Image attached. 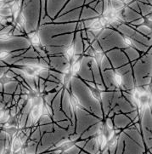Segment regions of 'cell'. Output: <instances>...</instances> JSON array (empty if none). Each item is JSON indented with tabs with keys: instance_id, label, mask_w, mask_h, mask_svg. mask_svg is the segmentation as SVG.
Listing matches in <instances>:
<instances>
[{
	"instance_id": "1",
	"label": "cell",
	"mask_w": 152,
	"mask_h": 154,
	"mask_svg": "<svg viewBox=\"0 0 152 154\" xmlns=\"http://www.w3.org/2000/svg\"><path fill=\"white\" fill-rule=\"evenodd\" d=\"M131 64L135 87L150 85L151 83V47L148 49L146 53H141L140 58Z\"/></svg>"
},
{
	"instance_id": "2",
	"label": "cell",
	"mask_w": 152,
	"mask_h": 154,
	"mask_svg": "<svg viewBox=\"0 0 152 154\" xmlns=\"http://www.w3.org/2000/svg\"><path fill=\"white\" fill-rule=\"evenodd\" d=\"M74 108H75V116H76L75 133L77 134L81 135L90 126L100 121L99 118L90 113L87 110L82 108L80 106H77Z\"/></svg>"
},
{
	"instance_id": "3",
	"label": "cell",
	"mask_w": 152,
	"mask_h": 154,
	"mask_svg": "<svg viewBox=\"0 0 152 154\" xmlns=\"http://www.w3.org/2000/svg\"><path fill=\"white\" fill-rule=\"evenodd\" d=\"M140 116L141 135L145 149L152 152V133H151V106H147L143 110Z\"/></svg>"
},
{
	"instance_id": "4",
	"label": "cell",
	"mask_w": 152,
	"mask_h": 154,
	"mask_svg": "<svg viewBox=\"0 0 152 154\" xmlns=\"http://www.w3.org/2000/svg\"><path fill=\"white\" fill-rule=\"evenodd\" d=\"M120 134L123 137V141H124V150H123V154H144L146 151L145 147L144 146L139 145L135 140L128 137L127 134L124 132L120 133Z\"/></svg>"
},
{
	"instance_id": "5",
	"label": "cell",
	"mask_w": 152,
	"mask_h": 154,
	"mask_svg": "<svg viewBox=\"0 0 152 154\" xmlns=\"http://www.w3.org/2000/svg\"><path fill=\"white\" fill-rule=\"evenodd\" d=\"M105 54L108 57L109 60L111 61V64L112 66L113 69H117L122 66L130 63L127 55H125V53L121 50L117 49V50H109Z\"/></svg>"
},
{
	"instance_id": "6",
	"label": "cell",
	"mask_w": 152,
	"mask_h": 154,
	"mask_svg": "<svg viewBox=\"0 0 152 154\" xmlns=\"http://www.w3.org/2000/svg\"><path fill=\"white\" fill-rule=\"evenodd\" d=\"M91 59L92 57L85 56L84 55L81 56V66L76 76L83 81H93L92 72L89 66Z\"/></svg>"
},
{
	"instance_id": "7",
	"label": "cell",
	"mask_w": 152,
	"mask_h": 154,
	"mask_svg": "<svg viewBox=\"0 0 152 154\" xmlns=\"http://www.w3.org/2000/svg\"><path fill=\"white\" fill-rule=\"evenodd\" d=\"M90 69L92 72V76H93V79L94 84L96 85V89L99 90V91H105V86L104 85L103 80H102V76H101V71L99 69V66L97 64V62L94 60L93 58L91 59L90 60Z\"/></svg>"
},
{
	"instance_id": "8",
	"label": "cell",
	"mask_w": 152,
	"mask_h": 154,
	"mask_svg": "<svg viewBox=\"0 0 152 154\" xmlns=\"http://www.w3.org/2000/svg\"><path fill=\"white\" fill-rule=\"evenodd\" d=\"M71 91L67 89H63L62 92V100H61V110L64 113L71 119Z\"/></svg>"
},
{
	"instance_id": "9",
	"label": "cell",
	"mask_w": 152,
	"mask_h": 154,
	"mask_svg": "<svg viewBox=\"0 0 152 154\" xmlns=\"http://www.w3.org/2000/svg\"><path fill=\"white\" fill-rule=\"evenodd\" d=\"M114 74L115 71L114 69H108L101 71V76H102V80L106 90L110 91H114L117 90V87L114 83Z\"/></svg>"
},
{
	"instance_id": "10",
	"label": "cell",
	"mask_w": 152,
	"mask_h": 154,
	"mask_svg": "<svg viewBox=\"0 0 152 154\" xmlns=\"http://www.w3.org/2000/svg\"><path fill=\"white\" fill-rule=\"evenodd\" d=\"M135 88L134 77L132 74V70L128 72L127 73L122 75V87L121 90H125L132 94V90Z\"/></svg>"
},
{
	"instance_id": "11",
	"label": "cell",
	"mask_w": 152,
	"mask_h": 154,
	"mask_svg": "<svg viewBox=\"0 0 152 154\" xmlns=\"http://www.w3.org/2000/svg\"><path fill=\"white\" fill-rule=\"evenodd\" d=\"M113 92L114 91H110V90H105V91L101 92L100 105H101V108H102L104 119L106 118L107 113L111 110V98H112Z\"/></svg>"
},
{
	"instance_id": "12",
	"label": "cell",
	"mask_w": 152,
	"mask_h": 154,
	"mask_svg": "<svg viewBox=\"0 0 152 154\" xmlns=\"http://www.w3.org/2000/svg\"><path fill=\"white\" fill-rule=\"evenodd\" d=\"M114 129H119L121 130L128 128L130 124H132L131 120L128 119V117L124 113H117L112 118Z\"/></svg>"
},
{
	"instance_id": "13",
	"label": "cell",
	"mask_w": 152,
	"mask_h": 154,
	"mask_svg": "<svg viewBox=\"0 0 152 154\" xmlns=\"http://www.w3.org/2000/svg\"><path fill=\"white\" fill-rule=\"evenodd\" d=\"M104 125V121L103 120H100L99 121L98 123L93 124L92 126H90L89 128L86 129L83 134H81L80 136V139L82 140H88L91 137L93 136H96L97 134L99 133H101V130L103 128Z\"/></svg>"
},
{
	"instance_id": "14",
	"label": "cell",
	"mask_w": 152,
	"mask_h": 154,
	"mask_svg": "<svg viewBox=\"0 0 152 154\" xmlns=\"http://www.w3.org/2000/svg\"><path fill=\"white\" fill-rule=\"evenodd\" d=\"M83 151L89 154H100V150L98 142L96 140V137L93 136L87 140V142L83 148Z\"/></svg>"
},
{
	"instance_id": "15",
	"label": "cell",
	"mask_w": 152,
	"mask_h": 154,
	"mask_svg": "<svg viewBox=\"0 0 152 154\" xmlns=\"http://www.w3.org/2000/svg\"><path fill=\"white\" fill-rule=\"evenodd\" d=\"M123 52L125 53V55H127V57H128L130 63L135 62L141 56V53L139 51H138L136 49L132 48V47H127V48L123 49Z\"/></svg>"
},
{
	"instance_id": "16",
	"label": "cell",
	"mask_w": 152,
	"mask_h": 154,
	"mask_svg": "<svg viewBox=\"0 0 152 154\" xmlns=\"http://www.w3.org/2000/svg\"><path fill=\"white\" fill-rule=\"evenodd\" d=\"M117 106L119 107V109H120V111H121V112H122V113H124V114H127V113H128L129 112H131V111H132V110H134V108L132 106V105L130 104L128 101H127L123 95L118 99Z\"/></svg>"
},
{
	"instance_id": "17",
	"label": "cell",
	"mask_w": 152,
	"mask_h": 154,
	"mask_svg": "<svg viewBox=\"0 0 152 154\" xmlns=\"http://www.w3.org/2000/svg\"><path fill=\"white\" fill-rule=\"evenodd\" d=\"M38 144L32 140H28L27 142L23 146V150H24L25 154H37V148H38Z\"/></svg>"
},
{
	"instance_id": "18",
	"label": "cell",
	"mask_w": 152,
	"mask_h": 154,
	"mask_svg": "<svg viewBox=\"0 0 152 154\" xmlns=\"http://www.w3.org/2000/svg\"><path fill=\"white\" fill-rule=\"evenodd\" d=\"M62 92L63 90H59V92H57V94L55 95V97L54 100H52L51 102V108L53 110V112L55 111H58V110L61 109V100H62Z\"/></svg>"
},
{
	"instance_id": "19",
	"label": "cell",
	"mask_w": 152,
	"mask_h": 154,
	"mask_svg": "<svg viewBox=\"0 0 152 154\" xmlns=\"http://www.w3.org/2000/svg\"><path fill=\"white\" fill-rule=\"evenodd\" d=\"M23 147V145L21 144L20 139L17 135L14 136L11 140H10V150L12 153H15L16 152H18Z\"/></svg>"
},
{
	"instance_id": "20",
	"label": "cell",
	"mask_w": 152,
	"mask_h": 154,
	"mask_svg": "<svg viewBox=\"0 0 152 154\" xmlns=\"http://www.w3.org/2000/svg\"><path fill=\"white\" fill-rule=\"evenodd\" d=\"M28 38H29L30 44L32 46L41 45V38H40L39 33L38 32H33L28 33Z\"/></svg>"
},
{
	"instance_id": "21",
	"label": "cell",
	"mask_w": 152,
	"mask_h": 154,
	"mask_svg": "<svg viewBox=\"0 0 152 154\" xmlns=\"http://www.w3.org/2000/svg\"><path fill=\"white\" fill-rule=\"evenodd\" d=\"M52 119H53L54 123H57V122H59V121H63V120L69 119L67 118V116L65 114L64 112L60 109L53 112Z\"/></svg>"
},
{
	"instance_id": "22",
	"label": "cell",
	"mask_w": 152,
	"mask_h": 154,
	"mask_svg": "<svg viewBox=\"0 0 152 154\" xmlns=\"http://www.w3.org/2000/svg\"><path fill=\"white\" fill-rule=\"evenodd\" d=\"M99 69L100 71H105V70H108V69H113L112 66L111 64V61L109 60L108 57L105 55V54L104 55L102 60L100 61V63L99 65Z\"/></svg>"
},
{
	"instance_id": "23",
	"label": "cell",
	"mask_w": 152,
	"mask_h": 154,
	"mask_svg": "<svg viewBox=\"0 0 152 154\" xmlns=\"http://www.w3.org/2000/svg\"><path fill=\"white\" fill-rule=\"evenodd\" d=\"M111 8L114 10H121L125 8V5L121 0H110Z\"/></svg>"
},
{
	"instance_id": "24",
	"label": "cell",
	"mask_w": 152,
	"mask_h": 154,
	"mask_svg": "<svg viewBox=\"0 0 152 154\" xmlns=\"http://www.w3.org/2000/svg\"><path fill=\"white\" fill-rule=\"evenodd\" d=\"M56 94H57V92L54 90V91H51V92L44 93V94H42V97H43L44 101L45 102V103H47V104H49V105H51V102H52V100H53L54 97H55Z\"/></svg>"
},
{
	"instance_id": "25",
	"label": "cell",
	"mask_w": 152,
	"mask_h": 154,
	"mask_svg": "<svg viewBox=\"0 0 152 154\" xmlns=\"http://www.w3.org/2000/svg\"><path fill=\"white\" fill-rule=\"evenodd\" d=\"M41 138H42V134H41L38 126H37V128L33 131H32V134L30 135L29 140H33L37 143H39Z\"/></svg>"
},
{
	"instance_id": "26",
	"label": "cell",
	"mask_w": 152,
	"mask_h": 154,
	"mask_svg": "<svg viewBox=\"0 0 152 154\" xmlns=\"http://www.w3.org/2000/svg\"><path fill=\"white\" fill-rule=\"evenodd\" d=\"M38 128H39L41 134L43 135L45 133H49V132H52L54 130V123L43 124V125H38Z\"/></svg>"
},
{
	"instance_id": "27",
	"label": "cell",
	"mask_w": 152,
	"mask_h": 154,
	"mask_svg": "<svg viewBox=\"0 0 152 154\" xmlns=\"http://www.w3.org/2000/svg\"><path fill=\"white\" fill-rule=\"evenodd\" d=\"M132 66L131 63H128V64L124 65V66H122L118 67L117 69H114V71H115L116 72L119 73L120 75H123L125 74V73H127L129 71H131V70H132Z\"/></svg>"
},
{
	"instance_id": "28",
	"label": "cell",
	"mask_w": 152,
	"mask_h": 154,
	"mask_svg": "<svg viewBox=\"0 0 152 154\" xmlns=\"http://www.w3.org/2000/svg\"><path fill=\"white\" fill-rule=\"evenodd\" d=\"M51 123H54L51 116H49V114L41 115L39 120H38V125H43V124H51Z\"/></svg>"
},
{
	"instance_id": "29",
	"label": "cell",
	"mask_w": 152,
	"mask_h": 154,
	"mask_svg": "<svg viewBox=\"0 0 152 154\" xmlns=\"http://www.w3.org/2000/svg\"><path fill=\"white\" fill-rule=\"evenodd\" d=\"M59 83H54V82H51L49 80L45 81V89H44V93L47 92H51L55 90V88L57 87Z\"/></svg>"
},
{
	"instance_id": "30",
	"label": "cell",
	"mask_w": 152,
	"mask_h": 154,
	"mask_svg": "<svg viewBox=\"0 0 152 154\" xmlns=\"http://www.w3.org/2000/svg\"><path fill=\"white\" fill-rule=\"evenodd\" d=\"M22 70L24 72L25 77H29V78H33L37 76V73L34 69L32 66H22Z\"/></svg>"
},
{
	"instance_id": "31",
	"label": "cell",
	"mask_w": 152,
	"mask_h": 154,
	"mask_svg": "<svg viewBox=\"0 0 152 154\" xmlns=\"http://www.w3.org/2000/svg\"><path fill=\"white\" fill-rule=\"evenodd\" d=\"M24 79V82L28 85L29 89L31 90H37V86L35 85V81H34V78H29V77H24L23 78Z\"/></svg>"
},
{
	"instance_id": "32",
	"label": "cell",
	"mask_w": 152,
	"mask_h": 154,
	"mask_svg": "<svg viewBox=\"0 0 152 154\" xmlns=\"http://www.w3.org/2000/svg\"><path fill=\"white\" fill-rule=\"evenodd\" d=\"M123 150H124V141H123L122 135L119 134L118 135V141H117V147L115 154H123Z\"/></svg>"
},
{
	"instance_id": "33",
	"label": "cell",
	"mask_w": 152,
	"mask_h": 154,
	"mask_svg": "<svg viewBox=\"0 0 152 154\" xmlns=\"http://www.w3.org/2000/svg\"><path fill=\"white\" fill-rule=\"evenodd\" d=\"M49 74L54 77L59 83H62L63 79H64V73L63 72H60L59 71H55V70L49 69Z\"/></svg>"
},
{
	"instance_id": "34",
	"label": "cell",
	"mask_w": 152,
	"mask_h": 154,
	"mask_svg": "<svg viewBox=\"0 0 152 154\" xmlns=\"http://www.w3.org/2000/svg\"><path fill=\"white\" fill-rule=\"evenodd\" d=\"M81 151H82V150L80 149L79 147H78L76 145L73 144L71 146H70L68 149H66L65 152H65V153L66 154H79V152H80Z\"/></svg>"
},
{
	"instance_id": "35",
	"label": "cell",
	"mask_w": 152,
	"mask_h": 154,
	"mask_svg": "<svg viewBox=\"0 0 152 154\" xmlns=\"http://www.w3.org/2000/svg\"><path fill=\"white\" fill-rule=\"evenodd\" d=\"M38 76L39 77L40 79H43L44 80H47V79L49 78V68H41Z\"/></svg>"
},
{
	"instance_id": "36",
	"label": "cell",
	"mask_w": 152,
	"mask_h": 154,
	"mask_svg": "<svg viewBox=\"0 0 152 154\" xmlns=\"http://www.w3.org/2000/svg\"><path fill=\"white\" fill-rule=\"evenodd\" d=\"M114 83H115L117 89L121 90V87H122V75H120L116 72H115V74H114Z\"/></svg>"
},
{
	"instance_id": "37",
	"label": "cell",
	"mask_w": 152,
	"mask_h": 154,
	"mask_svg": "<svg viewBox=\"0 0 152 154\" xmlns=\"http://www.w3.org/2000/svg\"><path fill=\"white\" fill-rule=\"evenodd\" d=\"M0 15L3 16L4 18H7V17H10V16H12V11H11V9L10 8H2L0 10Z\"/></svg>"
},
{
	"instance_id": "38",
	"label": "cell",
	"mask_w": 152,
	"mask_h": 154,
	"mask_svg": "<svg viewBox=\"0 0 152 154\" xmlns=\"http://www.w3.org/2000/svg\"><path fill=\"white\" fill-rule=\"evenodd\" d=\"M55 124H57L59 128H61V129H68L69 126L71 124V120L70 119H65V120H63V121L57 122V123H55Z\"/></svg>"
},
{
	"instance_id": "39",
	"label": "cell",
	"mask_w": 152,
	"mask_h": 154,
	"mask_svg": "<svg viewBox=\"0 0 152 154\" xmlns=\"http://www.w3.org/2000/svg\"><path fill=\"white\" fill-rule=\"evenodd\" d=\"M11 57V52L5 50H0V60L5 61L6 59Z\"/></svg>"
},
{
	"instance_id": "40",
	"label": "cell",
	"mask_w": 152,
	"mask_h": 154,
	"mask_svg": "<svg viewBox=\"0 0 152 154\" xmlns=\"http://www.w3.org/2000/svg\"><path fill=\"white\" fill-rule=\"evenodd\" d=\"M10 70H12L14 72H15L16 76L18 75V76H20V77H22V78H24V72H23V70H22V67H19V66H13V67H11Z\"/></svg>"
},
{
	"instance_id": "41",
	"label": "cell",
	"mask_w": 152,
	"mask_h": 154,
	"mask_svg": "<svg viewBox=\"0 0 152 154\" xmlns=\"http://www.w3.org/2000/svg\"><path fill=\"white\" fill-rule=\"evenodd\" d=\"M103 121L104 124L106 127H108L109 129H114V124H113L112 119H111V118H105V119H104Z\"/></svg>"
},
{
	"instance_id": "42",
	"label": "cell",
	"mask_w": 152,
	"mask_h": 154,
	"mask_svg": "<svg viewBox=\"0 0 152 154\" xmlns=\"http://www.w3.org/2000/svg\"><path fill=\"white\" fill-rule=\"evenodd\" d=\"M127 116L128 117V119L131 120V122H132V120L134 119L137 116H138V109H134L132 110V111H131V112H129L128 113H127Z\"/></svg>"
},
{
	"instance_id": "43",
	"label": "cell",
	"mask_w": 152,
	"mask_h": 154,
	"mask_svg": "<svg viewBox=\"0 0 152 154\" xmlns=\"http://www.w3.org/2000/svg\"><path fill=\"white\" fill-rule=\"evenodd\" d=\"M83 55H85V56H88V57H92V58H93V57H94V55H95V52H94L93 49L91 48V46H89L87 50H84Z\"/></svg>"
},
{
	"instance_id": "44",
	"label": "cell",
	"mask_w": 152,
	"mask_h": 154,
	"mask_svg": "<svg viewBox=\"0 0 152 154\" xmlns=\"http://www.w3.org/2000/svg\"><path fill=\"white\" fill-rule=\"evenodd\" d=\"M38 66L42 68H49V63L44 60V58H38Z\"/></svg>"
},
{
	"instance_id": "45",
	"label": "cell",
	"mask_w": 152,
	"mask_h": 154,
	"mask_svg": "<svg viewBox=\"0 0 152 154\" xmlns=\"http://www.w3.org/2000/svg\"><path fill=\"white\" fill-rule=\"evenodd\" d=\"M86 142H87V140L79 139L78 140L75 141V142H74V144L76 145L78 147H79L81 150H83V148L84 147V146H85V144H86Z\"/></svg>"
},
{
	"instance_id": "46",
	"label": "cell",
	"mask_w": 152,
	"mask_h": 154,
	"mask_svg": "<svg viewBox=\"0 0 152 154\" xmlns=\"http://www.w3.org/2000/svg\"><path fill=\"white\" fill-rule=\"evenodd\" d=\"M86 33H87V39L88 40V42H89L90 44L96 39V37L93 34V32H92L91 31L87 30L86 31Z\"/></svg>"
},
{
	"instance_id": "47",
	"label": "cell",
	"mask_w": 152,
	"mask_h": 154,
	"mask_svg": "<svg viewBox=\"0 0 152 154\" xmlns=\"http://www.w3.org/2000/svg\"><path fill=\"white\" fill-rule=\"evenodd\" d=\"M80 134H77V133H73V134H71L68 136L69 140L71 141V142H75V141H77V140H78L80 139Z\"/></svg>"
},
{
	"instance_id": "48",
	"label": "cell",
	"mask_w": 152,
	"mask_h": 154,
	"mask_svg": "<svg viewBox=\"0 0 152 154\" xmlns=\"http://www.w3.org/2000/svg\"><path fill=\"white\" fill-rule=\"evenodd\" d=\"M10 111V117H15L17 115V112H16V106H12L10 108H9Z\"/></svg>"
},
{
	"instance_id": "49",
	"label": "cell",
	"mask_w": 152,
	"mask_h": 154,
	"mask_svg": "<svg viewBox=\"0 0 152 154\" xmlns=\"http://www.w3.org/2000/svg\"><path fill=\"white\" fill-rule=\"evenodd\" d=\"M12 95L11 94H5L4 95V98H3V101L5 102V105L7 104L8 102H10V101H11L12 100Z\"/></svg>"
},
{
	"instance_id": "50",
	"label": "cell",
	"mask_w": 152,
	"mask_h": 154,
	"mask_svg": "<svg viewBox=\"0 0 152 154\" xmlns=\"http://www.w3.org/2000/svg\"><path fill=\"white\" fill-rule=\"evenodd\" d=\"M84 82L86 84V85L88 86V88H90V89H96V85H95L93 81H84Z\"/></svg>"
},
{
	"instance_id": "51",
	"label": "cell",
	"mask_w": 152,
	"mask_h": 154,
	"mask_svg": "<svg viewBox=\"0 0 152 154\" xmlns=\"http://www.w3.org/2000/svg\"><path fill=\"white\" fill-rule=\"evenodd\" d=\"M21 130H22V132L29 138L30 135L32 134V128H24V129H22Z\"/></svg>"
},
{
	"instance_id": "52",
	"label": "cell",
	"mask_w": 152,
	"mask_h": 154,
	"mask_svg": "<svg viewBox=\"0 0 152 154\" xmlns=\"http://www.w3.org/2000/svg\"><path fill=\"white\" fill-rule=\"evenodd\" d=\"M20 89H21V94H29L30 90H29V89H27V88H26V87L23 86L22 85H20Z\"/></svg>"
},
{
	"instance_id": "53",
	"label": "cell",
	"mask_w": 152,
	"mask_h": 154,
	"mask_svg": "<svg viewBox=\"0 0 152 154\" xmlns=\"http://www.w3.org/2000/svg\"><path fill=\"white\" fill-rule=\"evenodd\" d=\"M83 45H84V50H86L90 46V43L88 39H83Z\"/></svg>"
},
{
	"instance_id": "54",
	"label": "cell",
	"mask_w": 152,
	"mask_h": 154,
	"mask_svg": "<svg viewBox=\"0 0 152 154\" xmlns=\"http://www.w3.org/2000/svg\"><path fill=\"white\" fill-rule=\"evenodd\" d=\"M14 94H18V95H20L21 94V89H20V84H18L17 85V87H16V89H15V91Z\"/></svg>"
},
{
	"instance_id": "55",
	"label": "cell",
	"mask_w": 152,
	"mask_h": 154,
	"mask_svg": "<svg viewBox=\"0 0 152 154\" xmlns=\"http://www.w3.org/2000/svg\"><path fill=\"white\" fill-rule=\"evenodd\" d=\"M133 126H134V128L137 129L138 131L141 134V125H140V123L138 122V123H136V124H133Z\"/></svg>"
},
{
	"instance_id": "56",
	"label": "cell",
	"mask_w": 152,
	"mask_h": 154,
	"mask_svg": "<svg viewBox=\"0 0 152 154\" xmlns=\"http://www.w3.org/2000/svg\"><path fill=\"white\" fill-rule=\"evenodd\" d=\"M47 80H49V81H51V82H54V83H59V81L56 79H55L54 77H53L52 75H50V74H49V78L47 79Z\"/></svg>"
},
{
	"instance_id": "57",
	"label": "cell",
	"mask_w": 152,
	"mask_h": 154,
	"mask_svg": "<svg viewBox=\"0 0 152 154\" xmlns=\"http://www.w3.org/2000/svg\"><path fill=\"white\" fill-rule=\"evenodd\" d=\"M114 116H115V112H113L112 109H111L110 111H109L108 113H107V116H106V118H111V119H112Z\"/></svg>"
},
{
	"instance_id": "58",
	"label": "cell",
	"mask_w": 152,
	"mask_h": 154,
	"mask_svg": "<svg viewBox=\"0 0 152 154\" xmlns=\"http://www.w3.org/2000/svg\"><path fill=\"white\" fill-rule=\"evenodd\" d=\"M139 121H140V116L138 115V116H137V117H136V118H135L134 119L132 120V124H136V123H138Z\"/></svg>"
},
{
	"instance_id": "59",
	"label": "cell",
	"mask_w": 152,
	"mask_h": 154,
	"mask_svg": "<svg viewBox=\"0 0 152 154\" xmlns=\"http://www.w3.org/2000/svg\"><path fill=\"white\" fill-rule=\"evenodd\" d=\"M100 154H110L109 153V151H108V147L106 146L105 149H103L101 152H100Z\"/></svg>"
},
{
	"instance_id": "60",
	"label": "cell",
	"mask_w": 152,
	"mask_h": 154,
	"mask_svg": "<svg viewBox=\"0 0 152 154\" xmlns=\"http://www.w3.org/2000/svg\"><path fill=\"white\" fill-rule=\"evenodd\" d=\"M144 154H151V152H150V151H149V150H146Z\"/></svg>"
},
{
	"instance_id": "61",
	"label": "cell",
	"mask_w": 152,
	"mask_h": 154,
	"mask_svg": "<svg viewBox=\"0 0 152 154\" xmlns=\"http://www.w3.org/2000/svg\"><path fill=\"white\" fill-rule=\"evenodd\" d=\"M79 154H89V153H88V152H84V151H83V150H82V151L79 152Z\"/></svg>"
},
{
	"instance_id": "62",
	"label": "cell",
	"mask_w": 152,
	"mask_h": 154,
	"mask_svg": "<svg viewBox=\"0 0 152 154\" xmlns=\"http://www.w3.org/2000/svg\"><path fill=\"white\" fill-rule=\"evenodd\" d=\"M49 154H55V153H54L53 152H50V153H49Z\"/></svg>"
},
{
	"instance_id": "63",
	"label": "cell",
	"mask_w": 152,
	"mask_h": 154,
	"mask_svg": "<svg viewBox=\"0 0 152 154\" xmlns=\"http://www.w3.org/2000/svg\"><path fill=\"white\" fill-rule=\"evenodd\" d=\"M63 154H66V153H65V152H63Z\"/></svg>"
},
{
	"instance_id": "64",
	"label": "cell",
	"mask_w": 152,
	"mask_h": 154,
	"mask_svg": "<svg viewBox=\"0 0 152 154\" xmlns=\"http://www.w3.org/2000/svg\"><path fill=\"white\" fill-rule=\"evenodd\" d=\"M61 154H63V152H62V153H61Z\"/></svg>"
}]
</instances>
